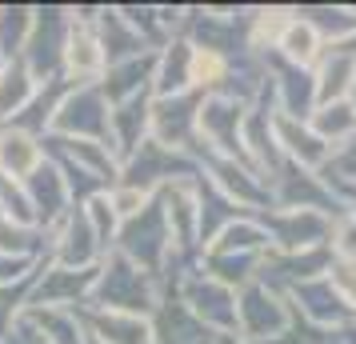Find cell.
Masks as SVG:
<instances>
[{
    "instance_id": "3957f363",
    "label": "cell",
    "mask_w": 356,
    "mask_h": 344,
    "mask_svg": "<svg viewBox=\"0 0 356 344\" xmlns=\"http://www.w3.org/2000/svg\"><path fill=\"white\" fill-rule=\"evenodd\" d=\"M100 60H104V56H100V44L88 33H72V36H68V65H72V72H76V76L97 72Z\"/></svg>"
},
{
    "instance_id": "277c9868",
    "label": "cell",
    "mask_w": 356,
    "mask_h": 344,
    "mask_svg": "<svg viewBox=\"0 0 356 344\" xmlns=\"http://www.w3.org/2000/svg\"><path fill=\"white\" fill-rule=\"evenodd\" d=\"M104 344H148V328L132 316H120V312H108L104 320Z\"/></svg>"
},
{
    "instance_id": "6da1fadb",
    "label": "cell",
    "mask_w": 356,
    "mask_h": 344,
    "mask_svg": "<svg viewBox=\"0 0 356 344\" xmlns=\"http://www.w3.org/2000/svg\"><path fill=\"white\" fill-rule=\"evenodd\" d=\"M40 164V148L24 132H0V172L8 177H29Z\"/></svg>"
},
{
    "instance_id": "8992f818",
    "label": "cell",
    "mask_w": 356,
    "mask_h": 344,
    "mask_svg": "<svg viewBox=\"0 0 356 344\" xmlns=\"http://www.w3.org/2000/svg\"><path fill=\"white\" fill-rule=\"evenodd\" d=\"M340 252L356 256V224H344V229H340Z\"/></svg>"
},
{
    "instance_id": "7a4b0ae2",
    "label": "cell",
    "mask_w": 356,
    "mask_h": 344,
    "mask_svg": "<svg viewBox=\"0 0 356 344\" xmlns=\"http://www.w3.org/2000/svg\"><path fill=\"white\" fill-rule=\"evenodd\" d=\"M280 49H284V56H289V60H296V65H312V60H316V49H321V36H316V28H312V24L292 20V24H284Z\"/></svg>"
},
{
    "instance_id": "5b68a950",
    "label": "cell",
    "mask_w": 356,
    "mask_h": 344,
    "mask_svg": "<svg viewBox=\"0 0 356 344\" xmlns=\"http://www.w3.org/2000/svg\"><path fill=\"white\" fill-rule=\"evenodd\" d=\"M145 200H148V193L145 188H124V193H116V213L120 216H132V213H140L145 208Z\"/></svg>"
}]
</instances>
